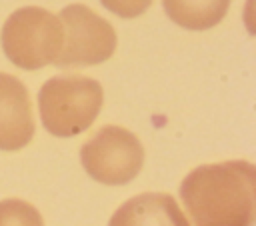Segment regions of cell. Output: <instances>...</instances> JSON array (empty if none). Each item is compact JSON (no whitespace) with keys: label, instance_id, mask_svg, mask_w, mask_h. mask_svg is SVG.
<instances>
[{"label":"cell","instance_id":"obj_1","mask_svg":"<svg viewBox=\"0 0 256 226\" xmlns=\"http://www.w3.org/2000/svg\"><path fill=\"white\" fill-rule=\"evenodd\" d=\"M194 226H254L256 168L246 160L204 164L180 186Z\"/></svg>","mask_w":256,"mask_h":226},{"label":"cell","instance_id":"obj_2","mask_svg":"<svg viewBox=\"0 0 256 226\" xmlns=\"http://www.w3.org/2000/svg\"><path fill=\"white\" fill-rule=\"evenodd\" d=\"M100 82L88 76H54L40 88L38 106L44 128L54 136H76L84 132L102 108Z\"/></svg>","mask_w":256,"mask_h":226},{"label":"cell","instance_id":"obj_3","mask_svg":"<svg viewBox=\"0 0 256 226\" xmlns=\"http://www.w3.org/2000/svg\"><path fill=\"white\" fill-rule=\"evenodd\" d=\"M64 30L60 16L26 6L8 16L2 28V48L12 64L24 70H38L54 64L60 56Z\"/></svg>","mask_w":256,"mask_h":226},{"label":"cell","instance_id":"obj_4","mask_svg":"<svg viewBox=\"0 0 256 226\" xmlns=\"http://www.w3.org/2000/svg\"><path fill=\"white\" fill-rule=\"evenodd\" d=\"M80 160L96 182L120 186L134 180L142 170L144 148L130 130L104 126L82 146Z\"/></svg>","mask_w":256,"mask_h":226},{"label":"cell","instance_id":"obj_5","mask_svg":"<svg viewBox=\"0 0 256 226\" xmlns=\"http://www.w3.org/2000/svg\"><path fill=\"white\" fill-rule=\"evenodd\" d=\"M64 42L56 66H94L106 62L116 50V32L110 22L84 4H70L60 12Z\"/></svg>","mask_w":256,"mask_h":226},{"label":"cell","instance_id":"obj_6","mask_svg":"<svg viewBox=\"0 0 256 226\" xmlns=\"http://www.w3.org/2000/svg\"><path fill=\"white\" fill-rule=\"evenodd\" d=\"M34 136L32 102L26 86L0 72V150H20Z\"/></svg>","mask_w":256,"mask_h":226},{"label":"cell","instance_id":"obj_7","mask_svg":"<svg viewBox=\"0 0 256 226\" xmlns=\"http://www.w3.org/2000/svg\"><path fill=\"white\" fill-rule=\"evenodd\" d=\"M108 226H190V222L170 194L146 192L126 200Z\"/></svg>","mask_w":256,"mask_h":226},{"label":"cell","instance_id":"obj_8","mask_svg":"<svg viewBox=\"0 0 256 226\" xmlns=\"http://www.w3.org/2000/svg\"><path fill=\"white\" fill-rule=\"evenodd\" d=\"M172 22L188 30H208L228 12L230 0H162Z\"/></svg>","mask_w":256,"mask_h":226},{"label":"cell","instance_id":"obj_9","mask_svg":"<svg viewBox=\"0 0 256 226\" xmlns=\"http://www.w3.org/2000/svg\"><path fill=\"white\" fill-rule=\"evenodd\" d=\"M0 226H44V220L32 204L10 198L0 202Z\"/></svg>","mask_w":256,"mask_h":226},{"label":"cell","instance_id":"obj_10","mask_svg":"<svg viewBox=\"0 0 256 226\" xmlns=\"http://www.w3.org/2000/svg\"><path fill=\"white\" fill-rule=\"evenodd\" d=\"M104 4V8H108L110 12L122 16V18H136L140 14H144L152 0H100Z\"/></svg>","mask_w":256,"mask_h":226}]
</instances>
